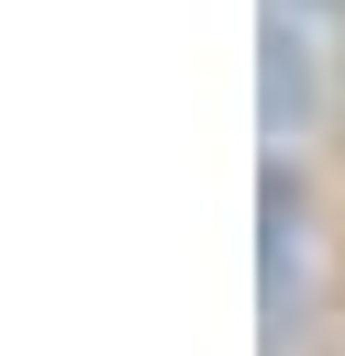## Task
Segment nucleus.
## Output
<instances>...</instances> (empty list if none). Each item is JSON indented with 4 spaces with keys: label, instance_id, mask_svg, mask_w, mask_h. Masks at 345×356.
Segmentation results:
<instances>
[{
    "label": "nucleus",
    "instance_id": "f257e3e1",
    "mask_svg": "<svg viewBox=\"0 0 345 356\" xmlns=\"http://www.w3.org/2000/svg\"><path fill=\"white\" fill-rule=\"evenodd\" d=\"M289 323V178L267 167V334Z\"/></svg>",
    "mask_w": 345,
    "mask_h": 356
}]
</instances>
